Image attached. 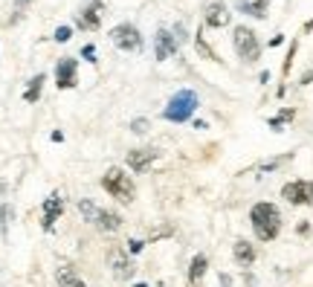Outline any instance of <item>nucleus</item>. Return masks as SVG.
I'll use <instances>...</instances> for the list:
<instances>
[{
  "label": "nucleus",
  "mask_w": 313,
  "mask_h": 287,
  "mask_svg": "<svg viewBox=\"0 0 313 287\" xmlns=\"http://www.w3.org/2000/svg\"><path fill=\"white\" fill-rule=\"evenodd\" d=\"M282 197L293 206H308L313 203V180H290L282 189Z\"/></svg>",
  "instance_id": "nucleus-6"
},
{
  "label": "nucleus",
  "mask_w": 313,
  "mask_h": 287,
  "mask_svg": "<svg viewBox=\"0 0 313 287\" xmlns=\"http://www.w3.org/2000/svg\"><path fill=\"white\" fill-rule=\"evenodd\" d=\"M81 58L96 61V47H93V44H84V47H81Z\"/></svg>",
  "instance_id": "nucleus-26"
},
{
  "label": "nucleus",
  "mask_w": 313,
  "mask_h": 287,
  "mask_svg": "<svg viewBox=\"0 0 313 287\" xmlns=\"http://www.w3.org/2000/svg\"><path fill=\"white\" fill-rule=\"evenodd\" d=\"M107 264H110V273H113L119 282H128V279L133 276V264H130V258H128L119 247H110V250H107Z\"/></svg>",
  "instance_id": "nucleus-8"
},
{
  "label": "nucleus",
  "mask_w": 313,
  "mask_h": 287,
  "mask_svg": "<svg viewBox=\"0 0 313 287\" xmlns=\"http://www.w3.org/2000/svg\"><path fill=\"white\" fill-rule=\"evenodd\" d=\"M174 38H177V44H183V41H186L188 35H186V26H183V24H174Z\"/></svg>",
  "instance_id": "nucleus-27"
},
{
  "label": "nucleus",
  "mask_w": 313,
  "mask_h": 287,
  "mask_svg": "<svg viewBox=\"0 0 313 287\" xmlns=\"http://www.w3.org/2000/svg\"><path fill=\"white\" fill-rule=\"evenodd\" d=\"M206 270H209V258L203 253H197L191 258V267H188V285H200L203 276H206Z\"/></svg>",
  "instance_id": "nucleus-15"
},
{
  "label": "nucleus",
  "mask_w": 313,
  "mask_h": 287,
  "mask_svg": "<svg viewBox=\"0 0 313 287\" xmlns=\"http://www.w3.org/2000/svg\"><path fill=\"white\" fill-rule=\"evenodd\" d=\"M12 215H15V212H12V206L6 203V206L0 209V229H3V232L9 229V223H12Z\"/></svg>",
  "instance_id": "nucleus-23"
},
{
  "label": "nucleus",
  "mask_w": 313,
  "mask_h": 287,
  "mask_svg": "<svg viewBox=\"0 0 313 287\" xmlns=\"http://www.w3.org/2000/svg\"><path fill=\"white\" fill-rule=\"evenodd\" d=\"M102 189L107 191L110 197L122 200V203H130V200H133V180L128 177L122 168H107L104 177H102Z\"/></svg>",
  "instance_id": "nucleus-4"
},
{
  "label": "nucleus",
  "mask_w": 313,
  "mask_h": 287,
  "mask_svg": "<svg viewBox=\"0 0 313 287\" xmlns=\"http://www.w3.org/2000/svg\"><path fill=\"white\" fill-rule=\"evenodd\" d=\"M197 104H200V99L194 90H177V93L168 99V104H165V110H162V119H168V122H174V125H180V122H188L191 119V113L197 110Z\"/></svg>",
  "instance_id": "nucleus-2"
},
{
  "label": "nucleus",
  "mask_w": 313,
  "mask_h": 287,
  "mask_svg": "<svg viewBox=\"0 0 313 287\" xmlns=\"http://www.w3.org/2000/svg\"><path fill=\"white\" fill-rule=\"evenodd\" d=\"M142 247H145V244H142V241H133V238H130V241H128V253H142Z\"/></svg>",
  "instance_id": "nucleus-28"
},
{
  "label": "nucleus",
  "mask_w": 313,
  "mask_h": 287,
  "mask_svg": "<svg viewBox=\"0 0 313 287\" xmlns=\"http://www.w3.org/2000/svg\"><path fill=\"white\" fill-rule=\"evenodd\" d=\"M96 226H99L102 232H116V229L122 226V218H119L116 212H107V209H99V215H96Z\"/></svg>",
  "instance_id": "nucleus-17"
},
{
  "label": "nucleus",
  "mask_w": 313,
  "mask_h": 287,
  "mask_svg": "<svg viewBox=\"0 0 313 287\" xmlns=\"http://www.w3.org/2000/svg\"><path fill=\"white\" fill-rule=\"evenodd\" d=\"M154 159H156V148H133V151H128V165L133 168V174L148 171V165Z\"/></svg>",
  "instance_id": "nucleus-11"
},
{
  "label": "nucleus",
  "mask_w": 313,
  "mask_h": 287,
  "mask_svg": "<svg viewBox=\"0 0 313 287\" xmlns=\"http://www.w3.org/2000/svg\"><path fill=\"white\" fill-rule=\"evenodd\" d=\"M293 116H296V110H293V107H287V110H282L276 119H270V128H273V130H282V125H284V122H290Z\"/></svg>",
  "instance_id": "nucleus-22"
},
{
  "label": "nucleus",
  "mask_w": 313,
  "mask_h": 287,
  "mask_svg": "<svg viewBox=\"0 0 313 287\" xmlns=\"http://www.w3.org/2000/svg\"><path fill=\"white\" fill-rule=\"evenodd\" d=\"M250 221H252V229L258 235V241H276L279 232H282V212L276 203H255L250 209Z\"/></svg>",
  "instance_id": "nucleus-1"
},
{
  "label": "nucleus",
  "mask_w": 313,
  "mask_h": 287,
  "mask_svg": "<svg viewBox=\"0 0 313 287\" xmlns=\"http://www.w3.org/2000/svg\"><path fill=\"white\" fill-rule=\"evenodd\" d=\"M102 24V3L99 0H90L81 12H78V26L81 29H99Z\"/></svg>",
  "instance_id": "nucleus-13"
},
{
  "label": "nucleus",
  "mask_w": 313,
  "mask_h": 287,
  "mask_svg": "<svg viewBox=\"0 0 313 287\" xmlns=\"http://www.w3.org/2000/svg\"><path fill=\"white\" fill-rule=\"evenodd\" d=\"M64 212V197L55 191V194H50L47 200H44V229L47 232H52V226L58 221V215Z\"/></svg>",
  "instance_id": "nucleus-12"
},
{
  "label": "nucleus",
  "mask_w": 313,
  "mask_h": 287,
  "mask_svg": "<svg viewBox=\"0 0 313 287\" xmlns=\"http://www.w3.org/2000/svg\"><path fill=\"white\" fill-rule=\"evenodd\" d=\"M197 52H200L203 58H209V61H220L218 55H215V50H212V47H209V44L203 41V32L197 35Z\"/></svg>",
  "instance_id": "nucleus-21"
},
{
  "label": "nucleus",
  "mask_w": 313,
  "mask_h": 287,
  "mask_svg": "<svg viewBox=\"0 0 313 287\" xmlns=\"http://www.w3.org/2000/svg\"><path fill=\"white\" fill-rule=\"evenodd\" d=\"M232 47H235L238 58L247 61V64L261 58V41H258V35H255L250 26H235V32H232Z\"/></svg>",
  "instance_id": "nucleus-3"
},
{
  "label": "nucleus",
  "mask_w": 313,
  "mask_h": 287,
  "mask_svg": "<svg viewBox=\"0 0 313 287\" xmlns=\"http://www.w3.org/2000/svg\"><path fill=\"white\" fill-rule=\"evenodd\" d=\"M177 38H174V32H168V29H159L156 32V38H154V58L156 61H165V58H171L174 52H177Z\"/></svg>",
  "instance_id": "nucleus-10"
},
{
  "label": "nucleus",
  "mask_w": 313,
  "mask_h": 287,
  "mask_svg": "<svg viewBox=\"0 0 313 287\" xmlns=\"http://www.w3.org/2000/svg\"><path fill=\"white\" fill-rule=\"evenodd\" d=\"M235 6H238L241 15H250V18L264 21L267 18V9H270V0H238Z\"/></svg>",
  "instance_id": "nucleus-14"
},
{
  "label": "nucleus",
  "mask_w": 313,
  "mask_h": 287,
  "mask_svg": "<svg viewBox=\"0 0 313 287\" xmlns=\"http://www.w3.org/2000/svg\"><path fill=\"white\" fill-rule=\"evenodd\" d=\"M232 255H235V261L241 264V267H250L252 261H255V247H252L250 241H235V247H232Z\"/></svg>",
  "instance_id": "nucleus-16"
},
{
  "label": "nucleus",
  "mask_w": 313,
  "mask_h": 287,
  "mask_svg": "<svg viewBox=\"0 0 313 287\" xmlns=\"http://www.w3.org/2000/svg\"><path fill=\"white\" fill-rule=\"evenodd\" d=\"M136 287H148V285H142V282H139V285H136Z\"/></svg>",
  "instance_id": "nucleus-29"
},
{
  "label": "nucleus",
  "mask_w": 313,
  "mask_h": 287,
  "mask_svg": "<svg viewBox=\"0 0 313 287\" xmlns=\"http://www.w3.org/2000/svg\"><path fill=\"white\" fill-rule=\"evenodd\" d=\"M76 81H78V64H76V58H58V64H55V84H58V90L76 87Z\"/></svg>",
  "instance_id": "nucleus-7"
},
{
  "label": "nucleus",
  "mask_w": 313,
  "mask_h": 287,
  "mask_svg": "<svg viewBox=\"0 0 313 287\" xmlns=\"http://www.w3.org/2000/svg\"><path fill=\"white\" fill-rule=\"evenodd\" d=\"M78 212H81V218H84V221L96 223V215H99V206H96L93 200H81V203H78Z\"/></svg>",
  "instance_id": "nucleus-20"
},
{
  "label": "nucleus",
  "mask_w": 313,
  "mask_h": 287,
  "mask_svg": "<svg viewBox=\"0 0 313 287\" xmlns=\"http://www.w3.org/2000/svg\"><path fill=\"white\" fill-rule=\"evenodd\" d=\"M130 130H133V133H145V130H148V119H142V116L133 119V122H130Z\"/></svg>",
  "instance_id": "nucleus-24"
},
{
  "label": "nucleus",
  "mask_w": 313,
  "mask_h": 287,
  "mask_svg": "<svg viewBox=\"0 0 313 287\" xmlns=\"http://www.w3.org/2000/svg\"><path fill=\"white\" fill-rule=\"evenodd\" d=\"M44 73H38V76H32L29 78V87H26V93H24V99L29 102V104H35L38 99H41V90H44Z\"/></svg>",
  "instance_id": "nucleus-19"
},
{
  "label": "nucleus",
  "mask_w": 313,
  "mask_h": 287,
  "mask_svg": "<svg viewBox=\"0 0 313 287\" xmlns=\"http://www.w3.org/2000/svg\"><path fill=\"white\" fill-rule=\"evenodd\" d=\"M55 282H58L61 287H87L78 276H76V267H73V264H64L61 270L55 273Z\"/></svg>",
  "instance_id": "nucleus-18"
},
{
  "label": "nucleus",
  "mask_w": 313,
  "mask_h": 287,
  "mask_svg": "<svg viewBox=\"0 0 313 287\" xmlns=\"http://www.w3.org/2000/svg\"><path fill=\"white\" fill-rule=\"evenodd\" d=\"M70 38H73V29H70V26H58V29H55V41H70Z\"/></svg>",
  "instance_id": "nucleus-25"
},
{
  "label": "nucleus",
  "mask_w": 313,
  "mask_h": 287,
  "mask_svg": "<svg viewBox=\"0 0 313 287\" xmlns=\"http://www.w3.org/2000/svg\"><path fill=\"white\" fill-rule=\"evenodd\" d=\"M229 21H232V15H229V9H226L223 0H212V3L206 6V12H203V24L212 26V29L229 26Z\"/></svg>",
  "instance_id": "nucleus-9"
},
{
  "label": "nucleus",
  "mask_w": 313,
  "mask_h": 287,
  "mask_svg": "<svg viewBox=\"0 0 313 287\" xmlns=\"http://www.w3.org/2000/svg\"><path fill=\"white\" fill-rule=\"evenodd\" d=\"M110 41H113L119 50H125V52L142 50V35H139V29H136L133 24H119V26H113V29H110Z\"/></svg>",
  "instance_id": "nucleus-5"
}]
</instances>
